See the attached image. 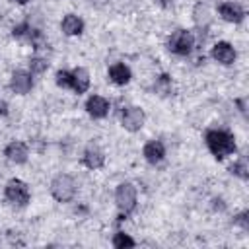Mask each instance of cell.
I'll use <instances>...</instances> for the list:
<instances>
[{
    "instance_id": "12",
    "label": "cell",
    "mask_w": 249,
    "mask_h": 249,
    "mask_svg": "<svg viewBox=\"0 0 249 249\" xmlns=\"http://www.w3.org/2000/svg\"><path fill=\"white\" fill-rule=\"evenodd\" d=\"M142 156H144V160H146L148 163H152V165L160 163V161L165 158V146H163V142H160V140H150V142H146L144 148H142Z\"/></svg>"
},
{
    "instance_id": "5",
    "label": "cell",
    "mask_w": 249,
    "mask_h": 249,
    "mask_svg": "<svg viewBox=\"0 0 249 249\" xmlns=\"http://www.w3.org/2000/svg\"><path fill=\"white\" fill-rule=\"evenodd\" d=\"M4 196L8 202L16 204V206H25L31 198L29 195V187L21 181V179H10L6 183V189H4Z\"/></svg>"
},
{
    "instance_id": "21",
    "label": "cell",
    "mask_w": 249,
    "mask_h": 249,
    "mask_svg": "<svg viewBox=\"0 0 249 249\" xmlns=\"http://www.w3.org/2000/svg\"><path fill=\"white\" fill-rule=\"evenodd\" d=\"M154 88H156V91H158L160 95H169V93H171V78H169L167 74H161V76L156 80Z\"/></svg>"
},
{
    "instance_id": "15",
    "label": "cell",
    "mask_w": 249,
    "mask_h": 249,
    "mask_svg": "<svg viewBox=\"0 0 249 249\" xmlns=\"http://www.w3.org/2000/svg\"><path fill=\"white\" fill-rule=\"evenodd\" d=\"M70 74H72L70 89H74L76 93H86L89 89V72L86 68H74L70 70Z\"/></svg>"
},
{
    "instance_id": "22",
    "label": "cell",
    "mask_w": 249,
    "mask_h": 249,
    "mask_svg": "<svg viewBox=\"0 0 249 249\" xmlns=\"http://www.w3.org/2000/svg\"><path fill=\"white\" fill-rule=\"evenodd\" d=\"M54 80H56V86H58V88L68 89V88H70V84H72V74H70L68 70H58Z\"/></svg>"
},
{
    "instance_id": "25",
    "label": "cell",
    "mask_w": 249,
    "mask_h": 249,
    "mask_svg": "<svg viewBox=\"0 0 249 249\" xmlns=\"http://www.w3.org/2000/svg\"><path fill=\"white\" fill-rule=\"evenodd\" d=\"M235 105L239 107V113H241V115H247V107H245V97H239V99H235Z\"/></svg>"
},
{
    "instance_id": "19",
    "label": "cell",
    "mask_w": 249,
    "mask_h": 249,
    "mask_svg": "<svg viewBox=\"0 0 249 249\" xmlns=\"http://www.w3.org/2000/svg\"><path fill=\"white\" fill-rule=\"evenodd\" d=\"M111 243H113V247H117V249H123V247H134V245H136V241H134L128 233H124V231H117V233L113 235Z\"/></svg>"
},
{
    "instance_id": "11",
    "label": "cell",
    "mask_w": 249,
    "mask_h": 249,
    "mask_svg": "<svg viewBox=\"0 0 249 249\" xmlns=\"http://www.w3.org/2000/svg\"><path fill=\"white\" fill-rule=\"evenodd\" d=\"M4 156L12 161V163H25L27 158H29V148L19 142V140H14L10 142L6 148H4Z\"/></svg>"
},
{
    "instance_id": "18",
    "label": "cell",
    "mask_w": 249,
    "mask_h": 249,
    "mask_svg": "<svg viewBox=\"0 0 249 249\" xmlns=\"http://www.w3.org/2000/svg\"><path fill=\"white\" fill-rule=\"evenodd\" d=\"M230 173H231V175H235V177H239L241 181H247V179H249V165H247V158H245V156L237 158V160L230 165Z\"/></svg>"
},
{
    "instance_id": "23",
    "label": "cell",
    "mask_w": 249,
    "mask_h": 249,
    "mask_svg": "<svg viewBox=\"0 0 249 249\" xmlns=\"http://www.w3.org/2000/svg\"><path fill=\"white\" fill-rule=\"evenodd\" d=\"M29 29H31V23H29V21H21V23H18V25L12 29V35H14L16 39H27Z\"/></svg>"
},
{
    "instance_id": "4",
    "label": "cell",
    "mask_w": 249,
    "mask_h": 249,
    "mask_svg": "<svg viewBox=\"0 0 249 249\" xmlns=\"http://www.w3.org/2000/svg\"><path fill=\"white\" fill-rule=\"evenodd\" d=\"M193 47H195V37H193V33L187 31V29H177V31L171 33V37L167 39V49H169V53H173V54H177V56H187V54H191Z\"/></svg>"
},
{
    "instance_id": "26",
    "label": "cell",
    "mask_w": 249,
    "mask_h": 249,
    "mask_svg": "<svg viewBox=\"0 0 249 249\" xmlns=\"http://www.w3.org/2000/svg\"><path fill=\"white\" fill-rule=\"evenodd\" d=\"M6 115H8V103L0 99V117H6Z\"/></svg>"
},
{
    "instance_id": "20",
    "label": "cell",
    "mask_w": 249,
    "mask_h": 249,
    "mask_svg": "<svg viewBox=\"0 0 249 249\" xmlns=\"http://www.w3.org/2000/svg\"><path fill=\"white\" fill-rule=\"evenodd\" d=\"M47 68H49V62H47V58H41V56H31L29 58V72H31V76L33 74H43V72H47Z\"/></svg>"
},
{
    "instance_id": "2",
    "label": "cell",
    "mask_w": 249,
    "mask_h": 249,
    "mask_svg": "<svg viewBox=\"0 0 249 249\" xmlns=\"http://www.w3.org/2000/svg\"><path fill=\"white\" fill-rule=\"evenodd\" d=\"M51 195L58 202H70L76 196V181L68 173H60L51 181Z\"/></svg>"
},
{
    "instance_id": "17",
    "label": "cell",
    "mask_w": 249,
    "mask_h": 249,
    "mask_svg": "<svg viewBox=\"0 0 249 249\" xmlns=\"http://www.w3.org/2000/svg\"><path fill=\"white\" fill-rule=\"evenodd\" d=\"M193 19H195V23H196V27H202V29H206L208 25H210V21H212V16H210V10H208V6L206 4H196L195 6V10H193Z\"/></svg>"
},
{
    "instance_id": "9",
    "label": "cell",
    "mask_w": 249,
    "mask_h": 249,
    "mask_svg": "<svg viewBox=\"0 0 249 249\" xmlns=\"http://www.w3.org/2000/svg\"><path fill=\"white\" fill-rule=\"evenodd\" d=\"M218 14L224 21H230V23H241L245 19V10L237 2H222L218 6Z\"/></svg>"
},
{
    "instance_id": "28",
    "label": "cell",
    "mask_w": 249,
    "mask_h": 249,
    "mask_svg": "<svg viewBox=\"0 0 249 249\" xmlns=\"http://www.w3.org/2000/svg\"><path fill=\"white\" fill-rule=\"evenodd\" d=\"M14 2H18V4H27L29 0H14Z\"/></svg>"
},
{
    "instance_id": "13",
    "label": "cell",
    "mask_w": 249,
    "mask_h": 249,
    "mask_svg": "<svg viewBox=\"0 0 249 249\" xmlns=\"http://www.w3.org/2000/svg\"><path fill=\"white\" fill-rule=\"evenodd\" d=\"M82 163H84L88 169H99V167L105 163V154H103V150L97 148V146H88V148L84 150Z\"/></svg>"
},
{
    "instance_id": "3",
    "label": "cell",
    "mask_w": 249,
    "mask_h": 249,
    "mask_svg": "<svg viewBox=\"0 0 249 249\" xmlns=\"http://www.w3.org/2000/svg\"><path fill=\"white\" fill-rule=\"evenodd\" d=\"M115 202H117V208L121 210V216L130 214L136 208V187L132 183H128V181L117 185V189H115Z\"/></svg>"
},
{
    "instance_id": "8",
    "label": "cell",
    "mask_w": 249,
    "mask_h": 249,
    "mask_svg": "<svg viewBox=\"0 0 249 249\" xmlns=\"http://www.w3.org/2000/svg\"><path fill=\"white\" fill-rule=\"evenodd\" d=\"M210 56H212L216 62H220V64L228 66V64H233V60H235L237 53H235V49H233L228 41H218V43L212 47Z\"/></svg>"
},
{
    "instance_id": "27",
    "label": "cell",
    "mask_w": 249,
    "mask_h": 249,
    "mask_svg": "<svg viewBox=\"0 0 249 249\" xmlns=\"http://www.w3.org/2000/svg\"><path fill=\"white\" fill-rule=\"evenodd\" d=\"M88 2H89V4H93V6H99V8H101V6H105V4H109V0H88Z\"/></svg>"
},
{
    "instance_id": "6",
    "label": "cell",
    "mask_w": 249,
    "mask_h": 249,
    "mask_svg": "<svg viewBox=\"0 0 249 249\" xmlns=\"http://www.w3.org/2000/svg\"><path fill=\"white\" fill-rule=\"evenodd\" d=\"M144 121H146L144 111H142L140 107H134V105L126 107V109L123 111V115H121V123H123V126H124L128 132L140 130V128L144 126Z\"/></svg>"
},
{
    "instance_id": "7",
    "label": "cell",
    "mask_w": 249,
    "mask_h": 249,
    "mask_svg": "<svg viewBox=\"0 0 249 249\" xmlns=\"http://www.w3.org/2000/svg\"><path fill=\"white\" fill-rule=\"evenodd\" d=\"M33 88V78H31V72H25V70H16L10 78V89L18 95H25L29 93Z\"/></svg>"
},
{
    "instance_id": "1",
    "label": "cell",
    "mask_w": 249,
    "mask_h": 249,
    "mask_svg": "<svg viewBox=\"0 0 249 249\" xmlns=\"http://www.w3.org/2000/svg\"><path fill=\"white\" fill-rule=\"evenodd\" d=\"M204 142L216 160H224V158L235 154V150H237L233 134L224 128H208L204 134Z\"/></svg>"
},
{
    "instance_id": "24",
    "label": "cell",
    "mask_w": 249,
    "mask_h": 249,
    "mask_svg": "<svg viewBox=\"0 0 249 249\" xmlns=\"http://www.w3.org/2000/svg\"><path fill=\"white\" fill-rule=\"evenodd\" d=\"M233 224L247 231V230H249V210H243V212H239L237 216H233Z\"/></svg>"
},
{
    "instance_id": "16",
    "label": "cell",
    "mask_w": 249,
    "mask_h": 249,
    "mask_svg": "<svg viewBox=\"0 0 249 249\" xmlns=\"http://www.w3.org/2000/svg\"><path fill=\"white\" fill-rule=\"evenodd\" d=\"M60 29L64 35L74 37V35H80L84 31V21H82V18H78L74 14H66L60 21Z\"/></svg>"
},
{
    "instance_id": "14",
    "label": "cell",
    "mask_w": 249,
    "mask_h": 249,
    "mask_svg": "<svg viewBox=\"0 0 249 249\" xmlns=\"http://www.w3.org/2000/svg\"><path fill=\"white\" fill-rule=\"evenodd\" d=\"M130 78H132V72H130V68H128L126 64H123V62H115V64L109 66V80H111L113 84H117V86H124V84L130 82Z\"/></svg>"
},
{
    "instance_id": "10",
    "label": "cell",
    "mask_w": 249,
    "mask_h": 249,
    "mask_svg": "<svg viewBox=\"0 0 249 249\" xmlns=\"http://www.w3.org/2000/svg\"><path fill=\"white\" fill-rule=\"evenodd\" d=\"M109 109H111V105H109V101H107L103 95H89L88 101H86V111H88V115L93 117V119H103V117H107V115H109Z\"/></svg>"
}]
</instances>
